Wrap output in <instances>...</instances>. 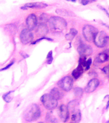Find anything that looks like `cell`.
<instances>
[{
    "label": "cell",
    "mask_w": 109,
    "mask_h": 123,
    "mask_svg": "<svg viewBox=\"0 0 109 123\" xmlns=\"http://www.w3.org/2000/svg\"><path fill=\"white\" fill-rule=\"evenodd\" d=\"M49 26L52 31L55 32H61L67 26V23L65 19L59 16H52L48 21Z\"/></svg>",
    "instance_id": "cell-1"
},
{
    "label": "cell",
    "mask_w": 109,
    "mask_h": 123,
    "mask_svg": "<svg viewBox=\"0 0 109 123\" xmlns=\"http://www.w3.org/2000/svg\"><path fill=\"white\" fill-rule=\"evenodd\" d=\"M41 116V110L38 105L32 104L29 106L24 113V117L26 121L33 122L38 120Z\"/></svg>",
    "instance_id": "cell-2"
},
{
    "label": "cell",
    "mask_w": 109,
    "mask_h": 123,
    "mask_svg": "<svg viewBox=\"0 0 109 123\" xmlns=\"http://www.w3.org/2000/svg\"><path fill=\"white\" fill-rule=\"evenodd\" d=\"M93 42L98 48H109V37L104 31H98Z\"/></svg>",
    "instance_id": "cell-3"
},
{
    "label": "cell",
    "mask_w": 109,
    "mask_h": 123,
    "mask_svg": "<svg viewBox=\"0 0 109 123\" xmlns=\"http://www.w3.org/2000/svg\"><path fill=\"white\" fill-rule=\"evenodd\" d=\"M40 101L44 107L49 110L55 109L58 105V101L54 98L50 94H44L40 98Z\"/></svg>",
    "instance_id": "cell-4"
},
{
    "label": "cell",
    "mask_w": 109,
    "mask_h": 123,
    "mask_svg": "<svg viewBox=\"0 0 109 123\" xmlns=\"http://www.w3.org/2000/svg\"><path fill=\"white\" fill-rule=\"evenodd\" d=\"M98 30L90 25H85L82 28V34L84 38L88 42L93 41L96 35L98 33Z\"/></svg>",
    "instance_id": "cell-5"
},
{
    "label": "cell",
    "mask_w": 109,
    "mask_h": 123,
    "mask_svg": "<svg viewBox=\"0 0 109 123\" xmlns=\"http://www.w3.org/2000/svg\"><path fill=\"white\" fill-rule=\"evenodd\" d=\"M57 85L62 90H64L65 92H68L72 89L73 85V80L71 77L66 76L58 81Z\"/></svg>",
    "instance_id": "cell-6"
},
{
    "label": "cell",
    "mask_w": 109,
    "mask_h": 123,
    "mask_svg": "<svg viewBox=\"0 0 109 123\" xmlns=\"http://www.w3.org/2000/svg\"><path fill=\"white\" fill-rule=\"evenodd\" d=\"M20 40L23 44H27L33 41V35L31 31L29 29L26 28L22 30L20 33Z\"/></svg>",
    "instance_id": "cell-7"
},
{
    "label": "cell",
    "mask_w": 109,
    "mask_h": 123,
    "mask_svg": "<svg viewBox=\"0 0 109 123\" xmlns=\"http://www.w3.org/2000/svg\"><path fill=\"white\" fill-rule=\"evenodd\" d=\"M93 49L91 46L86 44L84 42H82V40H80L78 47V53L80 55V56L87 57L91 55Z\"/></svg>",
    "instance_id": "cell-8"
},
{
    "label": "cell",
    "mask_w": 109,
    "mask_h": 123,
    "mask_svg": "<svg viewBox=\"0 0 109 123\" xmlns=\"http://www.w3.org/2000/svg\"><path fill=\"white\" fill-rule=\"evenodd\" d=\"M59 116L63 123H66L70 118V110L67 106L61 105L59 108Z\"/></svg>",
    "instance_id": "cell-9"
},
{
    "label": "cell",
    "mask_w": 109,
    "mask_h": 123,
    "mask_svg": "<svg viewBox=\"0 0 109 123\" xmlns=\"http://www.w3.org/2000/svg\"><path fill=\"white\" fill-rule=\"evenodd\" d=\"M26 23L27 29L31 31L33 30L37 26V24H38V19L36 15L34 13L29 15L26 18Z\"/></svg>",
    "instance_id": "cell-10"
},
{
    "label": "cell",
    "mask_w": 109,
    "mask_h": 123,
    "mask_svg": "<svg viewBox=\"0 0 109 123\" xmlns=\"http://www.w3.org/2000/svg\"><path fill=\"white\" fill-rule=\"evenodd\" d=\"M99 81L97 78H93L88 82L86 85V88L84 89V91L86 93H91L94 92V90L98 88L99 86Z\"/></svg>",
    "instance_id": "cell-11"
},
{
    "label": "cell",
    "mask_w": 109,
    "mask_h": 123,
    "mask_svg": "<svg viewBox=\"0 0 109 123\" xmlns=\"http://www.w3.org/2000/svg\"><path fill=\"white\" fill-rule=\"evenodd\" d=\"M49 31V28L45 23H40V25L37 26L36 28V33L41 37H45Z\"/></svg>",
    "instance_id": "cell-12"
},
{
    "label": "cell",
    "mask_w": 109,
    "mask_h": 123,
    "mask_svg": "<svg viewBox=\"0 0 109 123\" xmlns=\"http://www.w3.org/2000/svg\"><path fill=\"white\" fill-rule=\"evenodd\" d=\"M109 60V55L106 52H102L100 53L97 55L95 59L96 63L99 64V63H103L104 62H106Z\"/></svg>",
    "instance_id": "cell-13"
},
{
    "label": "cell",
    "mask_w": 109,
    "mask_h": 123,
    "mask_svg": "<svg viewBox=\"0 0 109 123\" xmlns=\"http://www.w3.org/2000/svg\"><path fill=\"white\" fill-rule=\"evenodd\" d=\"M50 94L54 98H55V99H57V101L62 99L63 98V96H64L63 91L60 88H57V87H54V88H52L50 92Z\"/></svg>",
    "instance_id": "cell-14"
},
{
    "label": "cell",
    "mask_w": 109,
    "mask_h": 123,
    "mask_svg": "<svg viewBox=\"0 0 109 123\" xmlns=\"http://www.w3.org/2000/svg\"><path fill=\"white\" fill-rule=\"evenodd\" d=\"M84 67H82V65L78 64L76 68H75L72 71V73H71V75H72L73 78L75 80H77V79L79 78L82 76L83 73H84Z\"/></svg>",
    "instance_id": "cell-15"
},
{
    "label": "cell",
    "mask_w": 109,
    "mask_h": 123,
    "mask_svg": "<svg viewBox=\"0 0 109 123\" xmlns=\"http://www.w3.org/2000/svg\"><path fill=\"white\" fill-rule=\"evenodd\" d=\"M82 115H81V112L79 109L76 110L75 111H73L71 116V123H79L81 121Z\"/></svg>",
    "instance_id": "cell-16"
},
{
    "label": "cell",
    "mask_w": 109,
    "mask_h": 123,
    "mask_svg": "<svg viewBox=\"0 0 109 123\" xmlns=\"http://www.w3.org/2000/svg\"><path fill=\"white\" fill-rule=\"evenodd\" d=\"M27 8H44L48 6V5L42 2H35V3H29L26 5Z\"/></svg>",
    "instance_id": "cell-17"
},
{
    "label": "cell",
    "mask_w": 109,
    "mask_h": 123,
    "mask_svg": "<svg viewBox=\"0 0 109 123\" xmlns=\"http://www.w3.org/2000/svg\"><path fill=\"white\" fill-rule=\"evenodd\" d=\"M78 106V101L76 99H74L68 103L67 105V107L68 108V110H70V111H71L72 113L73 111H75L76 110H77V107Z\"/></svg>",
    "instance_id": "cell-18"
},
{
    "label": "cell",
    "mask_w": 109,
    "mask_h": 123,
    "mask_svg": "<svg viewBox=\"0 0 109 123\" xmlns=\"http://www.w3.org/2000/svg\"><path fill=\"white\" fill-rule=\"evenodd\" d=\"M77 33H78V31L76 30V29L71 28L68 33L66 34L65 38L68 41H71L75 38V37L77 35Z\"/></svg>",
    "instance_id": "cell-19"
},
{
    "label": "cell",
    "mask_w": 109,
    "mask_h": 123,
    "mask_svg": "<svg viewBox=\"0 0 109 123\" xmlns=\"http://www.w3.org/2000/svg\"><path fill=\"white\" fill-rule=\"evenodd\" d=\"M55 12L60 15H63V16H75V14L73 13L70 10H67L65 9H57Z\"/></svg>",
    "instance_id": "cell-20"
},
{
    "label": "cell",
    "mask_w": 109,
    "mask_h": 123,
    "mask_svg": "<svg viewBox=\"0 0 109 123\" xmlns=\"http://www.w3.org/2000/svg\"><path fill=\"white\" fill-rule=\"evenodd\" d=\"M84 94V90L83 88L76 86L74 88V94L76 98H81Z\"/></svg>",
    "instance_id": "cell-21"
},
{
    "label": "cell",
    "mask_w": 109,
    "mask_h": 123,
    "mask_svg": "<svg viewBox=\"0 0 109 123\" xmlns=\"http://www.w3.org/2000/svg\"><path fill=\"white\" fill-rule=\"evenodd\" d=\"M46 120L49 123H58L57 119L54 117L51 113H48L46 116Z\"/></svg>",
    "instance_id": "cell-22"
},
{
    "label": "cell",
    "mask_w": 109,
    "mask_h": 123,
    "mask_svg": "<svg viewBox=\"0 0 109 123\" xmlns=\"http://www.w3.org/2000/svg\"><path fill=\"white\" fill-rule=\"evenodd\" d=\"M13 92V90H11V91H9V92H8L7 93H6V94H3V99L5 102L6 103H10V102L11 101V99H12V98L10 96V95Z\"/></svg>",
    "instance_id": "cell-23"
},
{
    "label": "cell",
    "mask_w": 109,
    "mask_h": 123,
    "mask_svg": "<svg viewBox=\"0 0 109 123\" xmlns=\"http://www.w3.org/2000/svg\"><path fill=\"white\" fill-rule=\"evenodd\" d=\"M49 19L48 18V15L46 13H42L40 16V23H47Z\"/></svg>",
    "instance_id": "cell-24"
},
{
    "label": "cell",
    "mask_w": 109,
    "mask_h": 123,
    "mask_svg": "<svg viewBox=\"0 0 109 123\" xmlns=\"http://www.w3.org/2000/svg\"><path fill=\"white\" fill-rule=\"evenodd\" d=\"M53 61V55H52V51L49 52L47 56V63L48 64H50Z\"/></svg>",
    "instance_id": "cell-25"
},
{
    "label": "cell",
    "mask_w": 109,
    "mask_h": 123,
    "mask_svg": "<svg viewBox=\"0 0 109 123\" xmlns=\"http://www.w3.org/2000/svg\"><path fill=\"white\" fill-rule=\"evenodd\" d=\"M92 63V59L91 58H88L87 60H86V65H85V67H84V70L86 71H87L90 69V67H91V65Z\"/></svg>",
    "instance_id": "cell-26"
},
{
    "label": "cell",
    "mask_w": 109,
    "mask_h": 123,
    "mask_svg": "<svg viewBox=\"0 0 109 123\" xmlns=\"http://www.w3.org/2000/svg\"><path fill=\"white\" fill-rule=\"evenodd\" d=\"M42 40H49V41H53V39H52L50 38H48V37H42L41 38H38L36 40H35L34 42H31V44H36V43H38V42H40V41H42Z\"/></svg>",
    "instance_id": "cell-27"
},
{
    "label": "cell",
    "mask_w": 109,
    "mask_h": 123,
    "mask_svg": "<svg viewBox=\"0 0 109 123\" xmlns=\"http://www.w3.org/2000/svg\"><path fill=\"white\" fill-rule=\"evenodd\" d=\"M96 0H79V2L82 5H87L88 4L91 3L93 2L96 1Z\"/></svg>",
    "instance_id": "cell-28"
},
{
    "label": "cell",
    "mask_w": 109,
    "mask_h": 123,
    "mask_svg": "<svg viewBox=\"0 0 109 123\" xmlns=\"http://www.w3.org/2000/svg\"><path fill=\"white\" fill-rule=\"evenodd\" d=\"M101 70H102V72H103L107 77H109V65L105 66L103 68H102Z\"/></svg>",
    "instance_id": "cell-29"
},
{
    "label": "cell",
    "mask_w": 109,
    "mask_h": 123,
    "mask_svg": "<svg viewBox=\"0 0 109 123\" xmlns=\"http://www.w3.org/2000/svg\"><path fill=\"white\" fill-rule=\"evenodd\" d=\"M13 63H14V61H11L10 63L8 64V65H7L6 67H3V68H2L1 69H0V71H5V70H6V69H9L10 67H11L12 65H13Z\"/></svg>",
    "instance_id": "cell-30"
},
{
    "label": "cell",
    "mask_w": 109,
    "mask_h": 123,
    "mask_svg": "<svg viewBox=\"0 0 109 123\" xmlns=\"http://www.w3.org/2000/svg\"><path fill=\"white\" fill-rule=\"evenodd\" d=\"M98 7H99V8H100V9L102 10H103V12H105V13H106V14H107V16H108V17H109V12H108V11H107V10L105 9V8L101 7V6H98Z\"/></svg>",
    "instance_id": "cell-31"
},
{
    "label": "cell",
    "mask_w": 109,
    "mask_h": 123,
    "mask_svg": "<svg viewBox=\"0 0 109 123\" xmlns=\"http://www.w3.org/2000/svg\"><path fill=\"white\" fill-rule=\"evenodd\" d=\"M109 100H108V101H107V106H106V109H108L109 108Z\"/></svg>",
    "instance_id": "cell-32"
},
{
    "label": "cell",
    "mask_w": 109,
    "mask_h": 123,
    "mask_svg": "<svg viewBox=\"0 0 109 123\" xmlns=\"http://www.w3.org/2000/svg\"><path fill=\"white\" fill-rule=\"evenodd\" d=\"M27 8H28L26 6H25V5H24L23 6H22V7H21V9H22V10H27Z\"/></svg>",
    "instance_id": "cell-33"
},
{
    "label": "cell",
    "mask_w": 109,
    "mask_h": 123,
    "mask_svg": "<svg viewBox=\"0 0 109 123\" xmlns=\"http://www.w3.org/2000/svg\"><path fill=\"white\" fill-rule=\"evenodd\" d=\"M68 1H71V2H76V0H66Z\"/></svg>",
    "instance_id": "cell-34"
},
{
    "label": "cell",
    "mask_w": 109,
    "mask_h": 123,
    "mask_svg": "<svg viewBox=\"0 0 109 123\" xmlns=\"http://www.w3.org/2000/svg\"><path fill=\"white\" fill-rule=\"evenodd\" d=\"M103 25H104V26H106V27H107V28H109V26L107 25H106V24H104V23H103Z\"/></svg>",
    "instance_id": "cell-35"
},
{
    "label": "cell",
    "mask_w": 109,
    "mask_h": 123,
    "mask_svg": "<svg viewBox=\"0 0 109 123\" xmlns=\"http://www.w3.org/2000/svg\"><path fill=\"white\" fill-rule=\"evenodd\" d=\"M44 123V122H40V123Z\"/></svg>",
    "instance_id": "cell-36"
},
{
    "label": "cell",
    "mask_w": 109,
    "mask_h": 123,
    "mask_svg": "<svg viewBox=\"0 0 109 123\" xmlns=\"http://www.w3.org/2000/svg\"></svg>",
    "instance_id": "cell-37"
}]
</instances>
